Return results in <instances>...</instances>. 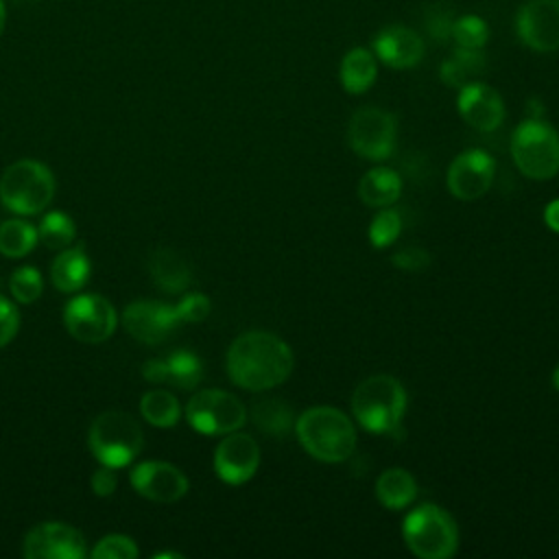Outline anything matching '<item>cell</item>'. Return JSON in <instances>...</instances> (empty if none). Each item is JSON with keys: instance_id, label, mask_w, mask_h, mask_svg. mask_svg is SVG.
Instances as JSON below:
<instances>
[{"instance_id": "cell-1", "label": "cell", "mask_w": 559, "mask_h": 559, "mask_svg": "<svg viewBox=\"0 0 559 559\" xmlns=\"http://www.w3.org/2000/svg\"><path fill=\"white\" fill-rule=\"evenodd\" d=\"M290 345L273 332L251 330L227 349V373L247 391H266L282 384L293 371Z\"/></svg>"}, {"instance_id": "cell-2", "label": "cell", "mask_w": 559, "mask_h": 559, "mask_svg": "<svg viewBox=\"0 0 559 559\" xmlns=\"http://www.w3.org/2000/svg\"><path fill=\"white\" fill-rule=\"evenodd\" d=\"M352 413L358 426L367 432L400 439L406 413V391L393 376H369L352 393Z\"/></svg>"}, {"instance_id": "cell-3", "label": "cell", "mask_w": 559, "mask_h": 559, "mask_svg": "<svg viewBox=\"0 0 559 559\" xmlns=\"http://www.w3.org/2000/svg\"><path fill=\"white\" fill-rule=\"evenodd\" d=\"M301 448L321 463H341L356 450L354 421L334 406H312L295 419Z\"/></svg>"}, {"instance_id": "cell-4", "label": "cell", "mask_w": 559, "mask_h": 559, "mask_svg": "<svg viewBox=\"0 0 559 559\" xmlns=\"http://www.w3.org/2000/svg\"><path fill=\"white\" fill-rule=\"evenodd\" d=\"M406 548L419 559H448L459 548V528L454 518L437 504H419L402 526Z\"/></svg>"}, {"instance_id": "cell-5", "label": "cell", "mask_w": 559, "mask_h": 559, "mask_svg": "<svg viewBox=\"0 0 559 559\" xmlns=\"http://www.w3.org/2000/svg\"><path fill=\"white\" fill-rule=\"evenodd\" d=\"M55 194L52 173L35 159H20L11 164L0 179V201L9 212L37 214Z\"/></svg>"}, {"instance_id": "cell-6", "label": "cell", "mask_w": 559, "mask_h": 559, "mask_svg": "<svg viewBox=\"0 0 559 559\" xmlns=\"http://www.w3.org/2000/svg\"><path fill=\"white\" fill-rule=\"evenodd\" d=\"M511 157L522 175L550 179L559 173V133L542 118H526L513 131Z\"/></svg>"}, {"instance_id": "cell-7", "label": "cell", "mask_w": 559, "mask_h": 559, "mask_svg": "<svg viewBox=\"0 0 559 559\" xmlns=\"http://www.w3.org/2000/svg\"><path fill=\"white\" fill-rule=\"evenodd\" d=\"M92 454L109 467H122L142 450V428L129 413H100L87 432Z\"/></svg>"}, {"instance_id": "cell-8", "label": "cell", "mask_w": 559, "mask_h": 559, "mask_svg": "<svg viewBox=\"0 0 559 559\" xmlns=\"http://www.w3.org/2000/svg\"><path fill=\"white\" fill-rule=\"evenodd\" d=\"M186 419L201 435H227L247 421V408L227 391L205 389L188 402Z\"/></svg>"}, {"instance_id": "cell-9", "label": "cell", "mask_w": 559, "mask_h": 559, "mask_svg": "<svg viewBox=\"0 0 559 559\" xmlns=\"http://www.w3.org/2000/svg\"><path fill=\"white\" fill-rule=\"evenodd\" d=\"M395 135V116L380 107L356 109L347 124V142L352 151L371 162H382L393 153Z\"/></svg>"}, {"instance_id": "cell-10", "label": "cell", "mask_w": 559, "mask_h": 559, "mask_svg": "<svg viewBox=\"0 0 559 559\" xmlns=\"http://www.w3.org/2000/svg\"><path fill=\"white\" fill-rule=\"evenodd\" d=\"M66 330L83 343H103L116 330L118 317L114 306L100 295L72 297L63 308Z\"/></svg>"}, {"instance_id": "cell-11", "label": "cell", "mask_w": 559, "mask_h": 559, "mask_svg": "<svg viewBox=\"0 0 559 559\" xmlns=\"http://www.w3.org/2000/svg\"><path fill=\"white\" fill-rule=\"evenodd\" d=\"M515 33L535 52L559 50V0H526L515 13Z\"/></svg>"}, {"instance_id": "cell-12", "label": "cell", "mask_w": 559, "mask_h": 559, "mask_svg": "<svg viewBox=\"0 0 559 559\" xmlns=\"http://www.w3.org/2000/svg\"><path fill=\"white\" fill-rule=\"evenodd\" d=\"M496 159L480 148L463 151L448 170V188L461 201L480 199L493 183Z\"/></svg>"}, {"instance_id": "cell-13", "label": "cell", "mask_w": 559, "mask_h": 559, "mask_svg": "<svg viewBox=\"0 0 559 559\" xmlns=\"http://www.w3.org/2000/svg\"><path fill=\"white\" fill-rule=\"evenodd\" d=\"M85 555L83 535L63 522H44L24 537L26 559H81Z\"/></svg>"}, {"instance_id": "cell-14", "label": "cell", "mask_w": 559, "mask_h": 559, "mask_svg": "<svg viewBox=\"0 0 559 559\" xmlns=\"http://www.w3.org/2000/svg\"><path fill=\"white\" fill-rule=\"evenodd\" d=\"M122 323L133 338L146 345H157L166 341L175 332V328L181 325V319L177 314V308L170 304L133 301L127 306Z\"/></svg>"}, {"instance_id": "cell-15", "label": "cell", "mask_w": 559, "mask_h": 559, "mask_svg": "<svg viewBox=\"0 0 559 559\" xmlns=\"http://www.w3.org/2000/svg\"><path fill=\"white\" fill-rule=\"evenodd\" d=\"M260 465V448L253 437L245 432H227V437L216 445L214 469L216 476L227 485L247 483Z\"/></svg>"}, {"instance_id": "cell-16", "label": "cell", "mask_w": 559, "mask_h": 559, "mask_svg": "<svg viewBox=\"0 0 559 559\" xmlns=\"http://www.w3.org/2000/svg\"><path fill=\"white\" fill-rule=\"evenodd\" d=\"M133 489L153 502H175L188 491V478L181 469L164 461H144L131 469Z\"/></svg>"}, {"instance_id": "cell-17", "label": "cell", "mask_w": 559, "mask_h": 559, "mask_svg": "<svg viewBox=\"0 0 559 559\" xmlns=\"http://www.w3.org/2000/svg\"><path fill=\"white\" fill-rule=\"evenodd\" d=\"M456 109L461 118L478 131H493L504 120L502 96L483 81H472L459 87Z\"/></svg>"}, {"instance_id": "cell-18", "label": "cell", "mask_w": 559, "mask_h": 559, "mask_svg": "<svg viewBox=\"0 0 559 559\" xmlns=\"http://www.w3.org/2000/svg\"><path fill=\"white\" fill-rule=\"evenodd\" d=\"M371 46L376 59H380L384 66L393 70L415 68L426 52L424 39L404 24H389L380 28Z\"/></svg>"}, {"instance_id": "cell-19", "label": "cell", "mask_w": 559, "mask_h": 559, "mask_svg": "<svg viewBox=\"0 0 559 559\" xmlns=\"http://www.w3.org/2000/svg\"><path fill=\"white\" fill-rule=\"evenodd\" d=\"M148 271L155 286H159L164 293H181L192 282V271L188 262L177 251L166 247L151 253Z\"/></svg>"}, {"instance_id": "cell-20", "label": "cell", "mask_w": 559, "mask_h": 559, "mask_svg": "<svg viewBox=\"0 0 559 559\" xmlns=\"http://www.w3.org/2000/svg\"><path fill=\"white\" fill-rule=\"evenodd\" d=\"M487 70V57L483 48H463L456 46L454 52L441 63L439 76L450 87H463L472 81H478Z\"/></svg>"}, {"instance_id": "cell-21", "label": "cell", "mask_w": 559, "mask_h": 559, "mask_svg": "<svg viewBox=\"0 0 559 559\" xmlns=\"http://www.w3.org/2000/svg\"><path fill=\"white\" fill-rule=\"evenodd\" d=\"M402 194V179L386 166L371 168L358 181V197L369 207H389Z\"/></svg>"}, {"instance_id": "cell-22", "label": "cell", "mask_w": 559, "mask_h": 559, "mask_svg": "<svg viewBox=\"0 0 559 559\" xmlns=\"http://www.w3.org/2000/svg\"><path fill=\"white\" fill-rule=\"evenodd\" d=\"M90 271L92 266L83 245H74L68 249H61V253L50 266V277L61 293H74L85 286Z\"/></svg>"}, {"instance_id": "cell-23", "label": "cell", "mask_w": 559, "mask_h": 559, "mask_svg": "<svg viewBox=\"0 0 559 559\" xmlns=\"http://www.w3.org/2000/svg\"><path fill=\"white\" fill-rule=\"evenodd\" d=\"M338 76H341L345 92H349V94L367 92L378 76V63H376L373 50L362 48V46L347 50L341 61Z\"/></svg>"}, {"instance_id": "cell-24", "label": "cell", "mask_w": 559, "mask_h": 559, "mask_svg": "<svg viewBox=\"0 0 559 559\" xmlns=\"http://www.w3.org/2000/svg\"><path fill=\"white\" fill-rule=\"evenodd\" d=\"M376 496L386 509H404L417 496V483L404 467H389L376 480Z\"/></svg>"}, {"instance_id": "cell-25", "label": "cell", "mask_w": 559, "mask_h": 559, "mask_svg": "<svg viewBox=\"0 0 559 559\" xmlns=\"http://www.w3.org/2000/svg\"><path fill=\"white\" fill-rule=\"evenodd\" d=\"M251 421L269 437H284L293 428V408L280 397H262L251 406Z\"/></svg>"}, {"instance_id": "cell-26", "label": "cell", "mask_w": 559, "mask_h": 559, "mask_svg": "<svg viewBox=\"0 0 559 559\" xmlns=\"http://www.w3.org/2000/svg\"><path fill=\"white\" fill-rule=\"evenodd\" d=\"M168 367V382L179 389H194L203 378V362L190 349H175L166 358Z\"/></svg>"}, {"instance_id": "cell-27", "label": "cell", "mask_w": 559, "mask_h": 559, "mask_svg": "<svg viewBox=\"0 0 559 559\" xmlns=\"http://www.w3.org/2000/svg\"><path fill=\"white\" fill-rule=\"evenodd\" d=\"M140 411L148 424L159 426V428H170L179 421V404H177L175 395L168 391H162V389L144 393V397L140 402Z\"/></svg>"}, {"instance_id": "cell-28", "label": "cell", "mask_w": 559, "mask_h": 559, "mask_svg": "<svg viewBox=\"0 0 559 559\" xmlns=\"http://www.w3.org/2000/svg\"><path fill=\"white\" fill-rule=\"evenodd\" d=\"M37 242V231L24 221H4L0 225V253L7 258L26 255Z\"/></svg>"}, {"instance_id": "cell-29", "label": "cell", "mask_w": 559, "mask_h": 559, "mask_svg": "<svg viewBox=\"0 0 559 559\" xmlns=\"http://www.w3.org/2000/svg\"><path fill=\"white\" fill-rule=\"evenodd\" d=\"M76 236L74 221L66 216L63 212H50L44 216L39 223L37 238L48 247V249H68Z\"/></svg>"}, {"instance_id": "cell-30", "label": "cell", "mask_w": 559, "mask_h": 559, "mask_svg": "<svg viewBox=\"0 0 559 559\" xmlns=\"http://www.w3.org/2000/svg\"><path fill=\"white\" fill-rule=\"evenodd\" d=\"M452 39L463 48H483L489 39V26L480 15L465 13L452 24Z\"/></svg>"}, {"instance_id": "cell-31", "label": "cell", "mask_w": 559, "mask_h": 559, "mask_svg": "<svg viewBox=\"0 0 559 559\" xmlns=\"http://www.w3.org/2000/svg\"><path fill=\"white\" fill-rule=\"evenodd\" d=\"M402 231V216L397 210H391L389 207H380V212L371 218V225H369V240L373 247L378 249H384L389 247L391 242L397 240Z\"/></svg>"}, {"instance_id": "cell-32", "label": "cell", "mask_w": 559, "mask_h": 559, "mask_svg": "<svg viewBox=\"0 0 559 559\" xmlns=\"http://www.w3.org/2000/svg\"><path fill=\"white\" fill-rule=\"evenodd\" d=\"M454 20V11L445 2H432L424 9V26L435 41L452 39Z\"/></svg>"}, {"instance_id": "cell-33", "label": "cell", "mask_w": 559, "mask_h": 559, "mask_svg": "<svg viewBox=\"0 0 559 559\" xmlns=\"http://www.w3.org/2000/svg\"><path fill=\"white\" fill-rule=\"evenodd\" d=\"M9 288H11V295H13L20 304H31V301H35V299L41 295L44 280H41V275H39L37 269H33V266H22V269H17V271L11 273Z\"/></svg>"}, {"instance_id": "cell-34", "label": "cell", "mask_w": 559, "mask_h": 559, "mask_svg": "<svg viewBox=\"0 0 559 559\" xmlns=\"http://www.w3.org/2000/svg\"><path fill=\"white\" fill-rule=\"evenodd\" d=\"M92 557L94 559H133L138 557V546L127 535H107L94 546Z\"/></svg>"}, {"instance_id": "cell-35", "label": "cell", "mask_w": 559, "mask_h": 559, "mask_svg": "<svg viewBox=\"0 0 559 559\" xmlns=\"http://www.w3.org/2000/svg\"><path fill=\"white\" fill-rule=\"evenodd\" d=\"M181 323H199L210 314V299L203 293H188L177 306Z\"/></svg>"}, {"instance_id": "cell-36", "label": "cell", "mask_w": 559, "mask_h": 559, "mask_svg": "<svg viewBox=\"0 0 559 559\" xmlns=\"http://www.w3.org/2000/svg\"><path fill=\"white\" fill-rule=\"evenodd\" d=\"M20 328V312L15 304L0 295V347H4Z\"/></svg>"}, {"instance_id": "cell-37", "label": "cell", "mask_w": 559, "mask_h": 559, "mask_svg": "<svg viewBox=\"0 0 559 559\" xmlns=\"http://www.w3.org/2000/svg\"><path fill=\"white\" fill-rule=\"evenodd\" d=\"M393 264L402 271H421L430 264V253L421 247H404L393 253Z\"/></svg>"}, {"instance_id": "cell-38", "label": "cell", "mask_w": 559, "mask_h": 559, "mask_svg": "<svg viewBox=\"0 0 559 559\" xmlns=\"http://www.w3.org/2000/svg\"><path fill=\"white\" fill-rule=\"evenodd\" d=\"M92 489H94V493L96 496H111L114 493V489H116V485H118V476H116V472H114V467H109V465H103L100 469H96L94 474H92Z\"/></svg>"}, {"instance_id": "cell-39", "label": "cell", "mask_w": 559, "mask_h": 559, "mask_svg": "<svg viewBox=\"0 0 559 559\" xmlns=\"http://www.w3.org/2000/svg\"><path fill=\"white\" fill-rule=\"evenodd\" d=\"M142 376L148 380V382H168V367H166V360L164 358H153V360H146L144 367H142Z\"/></svg>"}, {"instance_id": "cell-40", "label": "cell", "mask_w": 559, "mask_h": 559, "mask_svg": "<svg viewBox=\"0 0 559 559\" xmlns=\"http://www.w3.org/2000/svg\"><path fill=\"white\" fill-rule=\"evenodd\" d=\"M544 221H546V225H548L552 231L559 234V199H555V201H550V203L546 205V210H544Z\"/></svg>"}, {"instance_id": "cell-41", "label": "cell", "mask_w": 559, "mask_h": 559, "mask_svg": "<svg viewBox=\"0 0 559 559\" xmlns=\"http://www.w3.org/2000/svg\"><path fill=\"white\" fill-rule=\"evenodd\" d=\"M4 22H7V11H4V2L0 0V35L4 31Z\"/></svg>"}, {"instance_id": "cell-42", "label": "cell", "mask_w": 559, "mask_h": 559, "mask_svg": "<svg viewBox=\"0 0 559 559\" xmlns=\"http://www.w3.org/2000/svg\"><path fill=\"white\" fill-rule=\"evenodd\" d=\"M552 384H555V389L559 391V365H557V369L552 371Z\"/></svg>"}]
</instances>
